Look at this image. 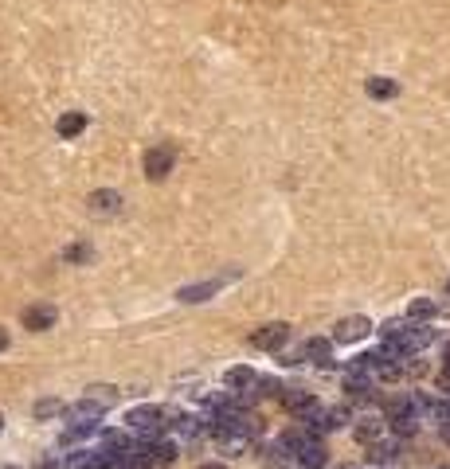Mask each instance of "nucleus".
Segmentation results:
<instances>
[{"instance_id":"f257e3e1","label":"nucleus","mask_w":450,"mask_h":469,"mask_svg":"<svg viewBox=\"0 0 450 469\" xmlns=\"http://www.w3.org/2000/svg\"><path fill=\"white\" fill-rule=\"evenodd\" d=\"M172 165H177L172 145H153V149L145 153V176H149V180H165V176L172 172Z\"/></svg>"},{"instance_id":"f03ea898","label":"nucleus","mask_w":450,"mask_h":469,"mask_svg":"<svg viewBox=\"0 0 450 469\" xmlns=\"http://www.w3.org/2000/svg\"><path fill=\"white\" fill-rule=\"evenodd\" d=\"M165 415H161V407H134L126 415V422L134 430H141V434H149V438H161V430H165Z\"/></svg>"},{"instance_id":"7ed1b4c3","label":"nucleus","mask_w":450,"mask_h":469,"mask_svg":"<svg viewBox=\"0 0 450 469\" xmlns=\"http://www.w3.org/2000/svg\"><path fill=\"white\" fill-rule=\"evenodd\" d=\"M372 333V321L368 317H345L337 328H333V340L337 344H353V340H365Z\"/></svg>"},{"instance_id":"20e7f679","label":"nucleus","mask_w":450,"mask_h":469,"mask_svg":"<svg viewBox=\"0 0 450 469\" xmlns=\"http://www.w3.org/2000/svg\"><path fill=\"white\" fill-rule=\"evenodd\" d=\"M20 321H24V328H32V333H47V328L55 325V309L52 305H28Z\"/></svg>"},{"instance_id":"39448f33","label":"nucleus","mask_w":450,"mask_h":469,"mask_svg":"<svg viewBox=\"0 0 450 469\" xmlns=\"http://www.w3.org/2000/svg\"><path fill=\"white\" fill-rule=\"evenodd\" d=\"M286 336H290L286 325H266V328H259V333L251 336V344H255V348H263V352H274V348H282V344H286Z\"/></svg>"},{"instance_id":"423d86ee","label":"nucleus","mask_w":450,"mask_h":469,"mask_svg":"<svg viewBox=\"0 0 450 469\" xmlns=\"http://www.w3.org/2000/svg\"><path fill=\"white\" fill-rule=\"evenodd\" d=\"M90 211H94V215H118V211H122V196L110 192V188H98V192L90 196Z\"/></svg>"},{"instance_id":"0eeeda50","label":"nucleus","mask_w":450,"mask_h":469,"mask_svg":"<svg viewBox=\"0 0 450 469\" xmlns=\"http://www.w3.org/2000/svg\"><path fill=\"white\" fill-rule=\"evenodd\" d=\"M220 290H223V282H200V285H184L177 297H180V302H188V305H196V302H208V297H215Z\"/></svg>"},{"instance_id":"6e6552de","label":"nucleus","mask_w":450,"mask_h":469,"mask_svg":"<svg viewBox=\"0 0 450 469\" xmlns=\"http://www.w3.org/2000/svg\"><path fill=\"white\" fill-rule=\"evenodd\" d=\"M223 384H227L231 391H251V387L259 384V376H255V368H243V364H239V368H231L227 376H223Z\"/></svg>"},{"instance_id":"1a4fd4ad","label":"nucleus","mask_w":450,"mask_h":469,"mask_svg":"<svg viewBox=\"0 0 450 469\" xmlns=\"http://www.w3.org/2000/svg\"><path fill=\"white\" fill-rule=\"evenodd\" d=\"M325 461H329V453H325V446L317 442V438H314V442H309L302 453H297V465H302V469H321Z\"/></svg>"},{"instance_id":"9d476101","label":"nucleus","mask_w":450,"mask_h":469,"mask_svg":"<svg viewBox=\"0 0 450 469\" xmlns=\"http://www.w3.org/2000/svg\"><path fill=\"white\" fill-rule=\"evenodd\" d=\"M67 469H102V446L98 450H75L67 458Z\"/></svg>"},{"instance_id":"9b49d317","label":"nucleus","mask_w":450,"mask_h":469,"mask_svg":"<svg viewBox=\"0 0 450 469\" xmlns=\"http://www.w3.org/2000/svg\"><path fill=\"white\" fill-rule=\"evenodd\" d=\"M329 352H333V344H329V340H321V336H314V340H306V344H302V360L329 364Z\"/></svg>"},{"instance_id":"f8f14e48","label":"nucleus","mask_w":450,"mask_h":469,"mask_svg":"<svg viewBox=\"0 0 450 469\" xmlns=\"http://www.w3.org/2000/svg\"><path fill=\"white\" fill-rule=\"evenodd\" d=\"M83 129H86V114H63L59 117V137H67V141L78 137Z\"/></svg>"},{"instance_id":"ddd939ff","label":"nucleus","mask_w":450,"mask_h":469,"mask_svg":"<svg viewBox=\"0 0 450 469\" xmlns=\"http://www.w3.org/2000/svg\"><path fill=\"white\" fill-rule=\"evenodd\" d=\"M434 313H439V305H434L431 297H419V302L408 305V321H431Z\"/></svg>"},{"instance_id":"4468645a","label":"nucleus","mask_w":450,"mask_h":469,"mask_svg":"<svg viewBox=\"0 0 450 469\" xmlns=\"http://www.w3.org/2000/svg\"><path fill=\"white\" fill-rule=\"evenodd\" d=\"M399 86L391 78H368V98H396Z\"/></svg>"},{"instance_id":"2eb2a0df","label":"nucleus","mask_w":450,"mask_h":469,"mask_svg":"<svg viewBox=\"0 0 450 469\" xmlns=\"http://www.w3.org/2000/svg\"><path fill=\"white\" fill-rule=\"evenodd\" d=\"M380 434H384V422H380V419H365V422L357 427V438H360V442H368V446L380 442Z\"/></svg>"},{"instance_id":"dca6fc26","label":"nucleus","mask_w":450,"mask_h":469,"mask_svg":"<svg viewBox=\"0 0 450 469\" xmlns=\"http://www.w3.org/2000/svg\"><path fill=\"white\" fill-rule=\"evenodd\" d=\"M55 415H63V403L59 399H40V403H35V419H55Z\"/></svg>"},{"instance_id":"f3484780","label":"nucleus","mask_w":450,"mask_h":469,"mask_svg":"<svg viewBox=\"0 0 450 469\" xmlns=\"http://www.w3.org/2000/svg\"><path fill=\"white\" fill-rule=\"evenodd\" d=\"M63 259H67V262H90L94 259V247L90 243H75V247H67Z\"/></svg>"},{"instance_id":"a211bd4d","label":"nucleus","mask_w":450,"mask_h":469,"mask_svg":"<svg viewBox=\"0 0 450 469\" xmlns=\"http://www.w3.org/2000/svg\"><path fill=\"white\" fill-rule=\"evenodd\" d=\"M439 391H442V395H450V368H442V372H439Z\"/></svg>"},{"instance_id":"6ab92c4d","label":"nucleus","mask_w":450,"mask_h":469,"mask_svg":"<svg viewBox=\"0 0 450 469\" xmlns=\"http://www.w3.org/2000/svg\"><path fill=\"white\" fill-rule=\"evenodd\" d=\"M8 348V333H4V328H0V352Z\"/></svg>"},{"instance_id":"aec40b11","label":"nucleus","mask_w":450,"mask_h":469,"mask_svg":"<svg viewBox=\"0 0 450 469\" xmlns=\"http://www.w3.org/2000/svg\"><path fill=\"white\" fill-rule=\"evenodd\" d=\"M442 368H450V344H446V352H442Z\"/></svg>"},{"instance_id":"412c9836","label":"nucleus","mask_w":450,"mask_h":469,"mask_svg":"<svg viewBox=\"0 0 450 469\" xmlns=\"http://www.w3.org/2000/svg\"><path fill=\"white\" fill-rule=\"evenodd\" d=\"M204 469H223V465H204Z\"/></svg>"},{"instance_id":"4be33fe9","label":"nucleus","mask_w":450,"mask_h":469,"mask_svg":"<svg viewBox=\"0 0 450 469\" xmlns=\"http://www.w3.org/2000/svg\"><path fill=\"white\" fill-rule=\"evenodd\" d=\"M0 430H4V415H0Z\"/></svg>"},{"instance_id":"5701e85b","label":"nucleus","mask_w":450,"mask_h":469,"mask_svg":"<svg viewBox=\"0 0 450 469\" xmlns=\"http://www.w3.org/2000/svg\"><path fill=\"white\" fill-rule=\"evenodd\" d=\"M4 469H16V465H4Z\"/></svg>"}]
</instances>
